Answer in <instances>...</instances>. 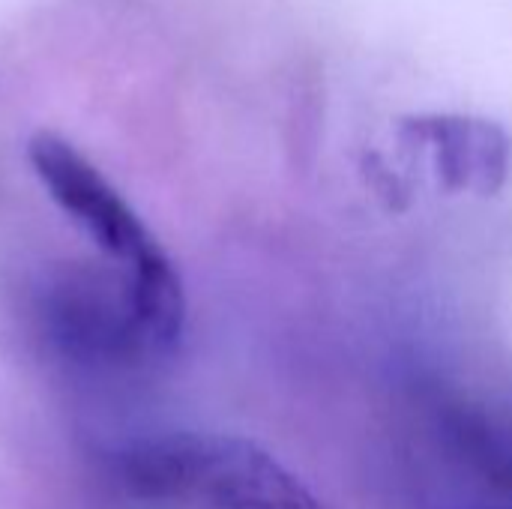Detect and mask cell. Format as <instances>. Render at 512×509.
Instances as JSON below:
<instances>
[{
  "label": "cell",
  "instance_id": "1",
  "mask_svg": "<svg viewBox=\"0 0 512 509\" xmlns=\"http://www.w3.org/2000/svg\"><path fill=\"white\" fill-rule=\"evenodd\" d=\"M108 477L168 509H336L255 441L222 432H159L108 456Z\"/></svg>",
  "mask_w": 512,
  "mask_h": 509
},
{
  "label": "cell",
  "instance_id": "2",
  "mask_svg": "<svg viewBox=\"0 0 512 509\" xmlns=\"http://www.w3.org/2000/svg\"><path fill=\"white\" fill-rule=\"evenodd\" d=\"M42 327L63 360L90 372H135L162 363L126 270L69 267L54 276L42 294Z\"/></svg>",
  "mask_w": 512,
  "mask_h": 509
},
{
  "label": "cell",
  "instance_id": "3",
  "mask_svg": "<svg viewBox=\"0 0 512 509\" xmlns=\"http://www.w3.org/2000/svg\"><path fill=\"white\" fill-rule=\"evenodd\" d=\"M27 159L51 201L120 267H132L162 249L126 198L66 138L36 132L27 141Z\"/></svg>",
  "mask_w": 512,
  "mask_h": 509
},
{
  "label": "cell",
  "instance_id": "4",
  "mask_svg": "<svg viewBox=\"0 0 512 509\" xmlns=\"http://www.w3.org/2000/svg\"><path fill=\"white\" fill-rule=\"evenodd\" d=\"M450 459L489 489L512 498V405L465 399L441 411Z\"/></svg>",
  "mask_w": 512,
  "mask_h": 509
},
{
  "label": "cell",
  "instance_id": "5",
  "mask_svg": "<svg viewBox=\"0 0 512 509\" xmlns=\"http://www.w3.org/2000/svg\"><path fill=\"white\" fill-rule=\"evenodd\" d=\"M480 509H512V504H492V507H480Z\"/></svg>",
  "mask_w": 512,
  "mask_h": 509
}]
</instances>
